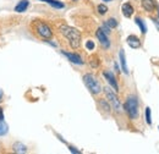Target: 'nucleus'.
Masks as SVG:
<instances>
[{
	"mask_svg": "<svg viewBox=\"0 0 159 154\" xmlns=\"http://www.w3.org/2000/svg\"><path fill=\"white\" fill-rule=\"evenodd\" d=\"M59 33L69 42L70 47L72 49H79L81 47V40H82V34L77 28L67 25H60Z\"/></svg>",
	"mask_w": 159,
	"mask_h": 154,
	"instance_id": "f257e3e1",
	"label": "nucleus"
},
{
	"mask_svg": "<svg viewBox=\"0 0 159 154\" xmlns=\"http://www.w3.org/2000/svg\"><path fill=\"white\" fill-rule=\"evenodd\" d=\"M31 31H32L33 36H36L37 38L42 39V40L52 39L54 36L52 27L45 21L40 19H36L31 22Z\"/></svg>",
	"mask_w": 159,
	"mask_h": 154,
	"instance_id": "f03ea898",
	"label": "nucleus"
},
{
	"mask_svg": "<svg viewBox=\"0 0 159 154\" xmlns=\"http://www.w3.org/2000/svg\"><path fill=\"white\" fill-rule=\"evenodd\" d=\"M124 109L126 111L127 116L131 120H136L139 117V99L136 96H129L125 104H124Z\"/></svg>",
	"mask_w": 159,
	"mask_h": 154,
	"instance_id": "7ed1b4c3",
	"label": "nucleus"
},
{
	"mask_svg": "<svg viewBox=\"0 0 159 154\" xmlns=\"http://www.w3.org/2000/svg\"><path fill=\"white\" fill-rule=\"evenodd\" d=\"M83 83L86 84V87L93 96H97L102 92V86H100L98 78L92 74H86L83 76Z\"/></svg>",
	"mask_w": 159,
	"mask_h": 154,
	"instance_id": "20e7f679",
	"label": "nucleus"
},
{
	"mask_svg": "<svg viewBox=\"0 0 159 154\" xmlns=\"http://www.w3.org/2000/svg\"><path fill=\"white\" fill-rule=\"evenodd\" d=\"M104 93H105V97H107V100L110 103V105L113 106V109L116 113H120L121 111V103H120L116 93L111 88H109V87H105L104 88Z\"/></svg>",
	"mask_w": 159,
	"mask_h": 154,
	"instance_id": "39448f33",
	"label": "nucleus"
},
{
	"mask_svg": "<svg viewBox=\"0 0 159 154\" xmlns=\"http://www.w3.org/2000/svg\"><path fill=\"white\" fill-rule=\"evenodd\" d=\"M96 37H97V39L99 40L100 45H102L104 49L110 48V40H109V38H108V34H105V33L103 32L102 28H98V29L96 31Z\"/></svg>",
	"mask_w": 159,
	"mask_h": 154,
	"instance_id": "423d86ee",
	"label": "nucleus"
},
{
	"mask_svg": "<svg viewBox=\"0 0 159 154\" xmlns=\"http://www.w3.org/2000/svg\"><path fill=\"white\" fill-rule=\"evenodd\" d=\"M103 76H104V78L108 81V83H109V84L113 87V89H114L115 92H118V91H119V86H118L116 78H115L114 74H113L111 71H108V70L103 71Z\"/></svg>",
	"mask_w": 159,
	"mask_h": 154,
	"instance_id": "0eeeda50",
	"label": "nucleus"
},
{
	"mask_svg": "<svg viewBox=\"0 0 159 154\" xmlns=\"http://www.w3.org/2000/svg\"><path fill=\"white\" fill-rule=\"evenodd\" d=\"M61 54H62V55H65V57L69 59L72 64H76V65H83V60H82V58L80 57L79 54H76V53H70V52H65V50H62V52H61Z\"/></svg>",
	"mask_w": 159,
	"mask_h": 154,
	"instance_id": "6e6552de",
	"label": "nucleus"
},
{
	"mask_svg": "<svg viewBox=\"0 0 159 154\" xmlns=\"http://www.w3.org/2000/svg\"><path fill=\"white\" fill-rule=\"evenodd\" d=\"M141 5L147 12H152L157 9V1L156 0H141Z\"/></svg>",
	"mask_w": 159,
	"mask_h": 154,
	"instance_id": "1a4fd4ad",
	"label": "nucleus"
},
{
	"mask_svg": "<svg viewBox=\"0 0 159 154\" xmlns=\"http://www.w3.org/2000/svg\"><path fill=\"white\" fill-rule=\"evenodd\" d=\"M126 42H127V44H129V47H131L132 49H139V47H141V40L137 36H135V34H130L127 38H126Z\"/></svg>",
	"mask_w": 159,
	"mask_h": 154,
	"instance_id": "9d476101",
	"label": "nucleus"
},
{
	"mask_svg": "<svg viewBox=\"0 0 159 154\" xmlns=\"http://www.w3.org/2000/svg\"><path fill=\"white\" fill-rule=\"evenodd\" d=\"M121 11H122V15H124L125 17H127V19H130V17L134 15V12H135L134 6H132L130 2H125V4L121 6Z\"/></svg>",
	"mask_w": 159,
	"mask_h": 154,
	"instance_id": "9b49d317",
	"label": "nucleus"
},
{
	"mask_svg": "<svg viewBox=\"0 0 159 154\" xmlns=\"http://www.w3.org/2000/svg\"><path fill=\"white\" fill-rule=\"evenodd\" d=\"M28 6H30V0H21L20 2H17V5L15 6V9H14V11L15 12H25L27 9H28Z\"/></svg>",
	"mask_w": 159,
	"mask_h": 154,
	"instance_id": "f8f14e48",
	"label": "nucleus"
},
{
	"mask_svg": "<svg viewBox=\"0 0 159 154\" xmlns=\"http://www.w3.org/2000/svg\"><path fill=\"white\" fill-rule=\"evenodd\" d=\"M119 58H120V65H121V70L124 74H129V69H127V64H126V58H125V53L124 50L121 49L119 53Z\"/></svg>",
	"mask_w": 159,
	"mask_h": 154,
	"instance_id": "ddd939ff",
	"label": "nucleus"
},
{
	"mask_svg": "<svg viewBox=\"0 0 159 154\" xmlns=\"http://www.w3.org/2000/svg\"><path fill=\"white\" fill-rule=\"evenodd\" d=\"M12 151L15 152V153H26L27 152V147L22 143V142H15L14 144H12Z\"/></svg>",
	"mask_w": 159,
	"mask_h": 154,
	"instance_id": "4468645a",
	"label": "nucleus"
},
{
	"mask_svg": "<svg viewBox=\"0 0 159 154\" xmlns=\"http://www.w3.org/2000/svg\"><path fill=\"white\" fill-rule=\"evenodd\" d=\"M98 104H99L100 109L104 110L107 114H110V113H111V105H110V103H109L108 100H105V99H99V100H98Z\"/></svg>",
	"mask_w": 159,
	"mask_h": 154,
	"instance_id": "2eb2a0df",
	"label": "nucleus"
},
{
	"mask_svg": "<svg viewBox=\"0 0 159 154\" xmlns=\"http://www.w3.org/2000/svg\"><path fill=\"white\" fill-rule=\"evenodd\" d=\"M40 1L47 2L48 5H50L54 9H64L65 7V4L62 1H60V0H40Z\"/></svg>",
	"mask_w": 159,
	"mask_h": 154,
	"instance_id": "dca6fc26",
	"label": "nucleus"
},
{
	"mask_svg": "<svg viewBox=\"0 0 159 154\" xmlns=\"http://www.w3.org/2000/svg\"><path fill=\"white\" fill-rule=\"evenodd\" d=\"M135 22H136V25L139 27L141 33H142V34H146V33H147V27H146V25H144L143 20L141 19V17H136V19H135Z\"/></svg>",
	"mask_w": 159,
	"mask_h": 154,
	"instance_id": "f3484780",
	"label": "nucleus"
},
{
	"mask_svg": "<svg viewBox=\"0 0 159 154\" xmlns=\"http://www.w3.org/2000/svg\"><path fill=\"white\" fill-rule=\"evenodd\" d=\"M9 132V126L4 120H0V137L6 136Z\"/></svg>",
	"mask_w": 159,
	"mask_h": 154,
	"instance_id": "a211bd4d",
	"label": "nucleus"
},
{
	"mask_svg": "<svg viewBox=\"0 0 159 154\" xmlns=\"http://www.w3.org/2000/svg\"><path fill=\"white\" fill-rule=\"evenodd\" d=\"M144 116H146V122L148 125H152V116H151V108L147 106L144 110Z\"/></svg>",
	"mask_w": 159,
	"mask_h": 154,
	"instance_id": "6ab92c4d",
	"label": "nucleus"
},
{
	"mask_svg": "<svg viewBox=\"0 0 159 154\" xmlns=\"http://www.w3.org/2000/svg\"><path fill=\"white\" fill-rule=\"evenodd\" d=\"M89 65H91L93 69H97V67L100 65L99 59L97 58V57H92V58L89 59Z\"/></svg>",
	"mask_w": 159,
	"mask_h": 154,
	"instance_id": "aec40b11",
	"label": "nucleus"
},
{
	"mask_svg": "<svg viewBox=\"0 0 159 154\" xmlns=\"http://www.w3.org/2000/svg\"><path fill=\"white\" fill-rule=\"evenodd\" d=\"M105 23H107V25H108V26H109L111 29L118 27V21H116L115 19H113V17H111V19H109L108 21H105Z\"/></svg>",
	"mask_w": 159,
	"mask_h": 154,
	"instance_id": "412c9836",
	"label": "nucleus"
},
{
	"mask_svg": "<svg viewBox=\"0 0 159 154\" xmlns=\"http://www.w3.org/2000/svg\"><path fill=\"white\" fill-rule=\"evenodd\" d=\"M97 10H98L99 15H105V14L108 12V6L104 5V4H99L98 7H97Z\"/></svg>",
	"mask_w": 159,
	"mask_h": 154,
	"instance_id": "4be33fe9",
	"label": "nucleus"
},
{
	"mask_svg": "<svg viewBox=\"0 0 159 154\" xmlns=\"http://www.w3.org/2000/svg\"><path fill=\"white\" fill-rule=\"evenodd\" d=\"M100 28L103 29V32H104L105 34H110V32H111V28H110V27H109V26H108V25H107L105 22L103 23V26H102Z\"/></svg>",
	"mask_w": 159,
	"mask_h": 154,
	"instance_id": "5701e85b",
	"label": "nucleus"
},
{
	"mask_svg": "<svg viewBox=\"0 0 159 154\" xmlns=\"http://www.w3.org/2000/svg\"><path fill=\"white\" fill-rule=\"evenodd\" d=\"M66 146H67V148L70 149V152H71V153H75V154L81 153V151H79L77 148H75V147H72V146H70V144H66Z\"/></svg>",
	"mask_w": 159,
	"mask_h": 154,
	"instance_id": "b1692460",
	"label": "nucleus"
},
{
	"mask_svg": "<svg viewBox=\"0 0 159 154\" xmlns=\"http://www.w3.org/2000/svg\"><path fill=\"white\" fill-rule=\"evenodd\" d=\"M86 48H87L88 50H93V49H94V43H93L92 40H88V42L86 43Z\"/></svg>",
	"mask_w": 159,
	"mask_h": 154,
	"instance_id": "393cba45",
	"label": "nucleus"
},
{
	"mask_svg": "<svg viewBox=\"0 0 159 154\" xmlns=\"http://www.w3.org/2000/svg\"><path fill=\"white\" fill-rule=\"evenodd\" d=\"M153 20V22H154V25L157 26V28L159 29V10H158V16H157V19H152Z\"/></svg>",
	"mask_w": 159,
	"mask_h": 154,
	"instance_id": "a878e982",
	"label": "nucleus"
},
{
	"mask_svg": "<svg viewBox=\"0 0 159 154\" xmlns=\"http://www.w3.org/2000/svg\"><path fill=\"white\" fill-rule=\"evenodd\" d=\"M0 120H4V113H2V109L0 108Z\"/></svg>",
	"mask_w": 159,
	"mask_h": 154,
	"instance_id": "bb28decb",
	"label": "nucleus"
},
{
	"mask_svg": "<svg viewBox=\"0 0 159 154\" xmlns=\"http://www.w3.org/2000/svg\"><path fill=\"white\" fill-rule=\"evenodd\" d=\"M2 97H4V92H2L1 89H0V102L2 100Z\"/></svg>",
	"mask_w": 159,
	"mask_h": 154,
	"instance_id": "cd10ccee",
	"label": "nucleus"
},
{
	"mask_svg": "<svg viewBox=\"0 0 159 154\" xmlns=\"http://www.w3.org/2000/svg\"><path fill=\"white\" fill-rule=\"evenodd\" d=\"M103 1H105V2H107V1H111V0H103Z\"/></svg>",
	"mask_w": 159,
	"mask_h": 154,
	"instance_id": "c85d7f7f",
	"label": "nucleus"
},
{
	"mask_svg": "<svg viewBox=\"0 0 159 154\" xmlns=\"http://www.w3.org/2000/svg\"><path fill=\"white\" fill-rule=\"evenodd\" d=\"M158 130H159V127H158Z\"/></svg>",
	"mask_w": 159,
	"mask_h": 154,
	"instance_id": "c756f323",
	"label": "nucleus"
},
{
	"mask_svg": "<svg viewBox=\"0 0 159 154\" xmlns=\"http://www.w3.org/2000/svg\"><path fill=\"white\" fill-rule=\"evenodd\" d=\"M75 1H76V0H75Z\"/></svg>",
	"mask_w": 159,
	"mask_h": 154,
	"instance_id": "7c9ffc66",
	"label": "nucleus"
}]
</instances>
